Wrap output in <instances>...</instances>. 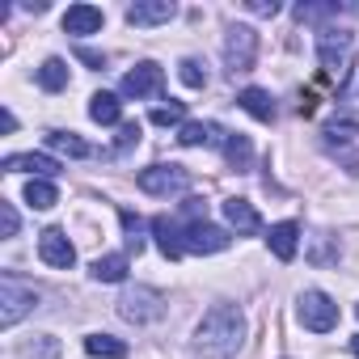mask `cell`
<instances>
[{
    "label": "cell",
    "mask_w": 359,
    "mask_h": 359,
    "mask_svg": "<svg viewBox=\"0 0 359 359\" xmlns=\"http://www.w3.org/2000/svg\"><path fill=\"white\" fill-rule=\"evenodd\" d=\"M266 245H271V254H275L279 262H292V258H296V245H300V224H292V220L271 224Z\"/></svg>",
    "instance_id": "obj_15"
},
{
    "label": "cell",
    "mask_w": 359,
    "mask_h": 359,
    "mask_svg": "<svg viewBox=\"0 0 359 359\" xmlns=\"http://www.w3.org/2000/svg\"><path fill=\"white\" fill-rule=\"evenodd\" d=\"M140 123H118V140H114V152H127V148H135L140 144Z\"/></svg>",
    "instance_id": "obj_34"
},
{
    "label": "cell",
    "mask_w": 359,
    "mask_h": 359,
    "mask_svg": "<svg viewBox=\"0 0 359 359\" xmlns=\"http://www.w3.org/2000/svg\"><path fill=\"white\" fill-rule=\"evenodd\" d=\"M47 148L60 152V156H93V144H85L76 131H47Z\"/></svg>",
    "instance_id": "obj_20"
},
{
    "label": "cell",
    "mask_w": 359,
    "mask_h": 359,
    "mask_svg": "<svg viewBox=\"0 0 359 359\" xmlns=\"http://www.w3.org/2000/svg\"><path fill=\"white\" fill-rule=\"evenodd\" d=\"M177 18V5L173 0H135V5H127V22L131 26H165Z\"/></svg>",
    "instance_id": "obj_12"
},
{
    "label": "cell",
    "mask_w": 359,
    "mask_h": 359,
    "mask_svg": "<svg viewBox=\"0 0 359 359\" xmlns=\"http://www.w3.org/2000/svg\"><path fill=\"white\" fill-rule=\"evenodd\" d=\"M118 317L131 321V325H152V321L165 317V296H161L156 287L135 283V287H127V292L118 296Z\"/></svg>",
    "instance_id": "obj_3"
},
{
    "label": "cell",
    "mask_w": 359,
    "mask_h": 359,
    "mask_svg": "<svg viewBox=\"0 0 359 359\" xmlns=\"http://www.w3.org/2000/svg\"><path fill=\"white\" fill-rule=\"evenodd\" d=\"M224 156H229V165L237 169V173H250V165H254V144H250V135H229L224 140Z\"/></svg>",
    "instance_id": "obj_21"
},
{
    "label": "cell",
    "mask_w": 359,
    "mask_h": 359,
    "mask_svg": "<svg viewBox=\"0 0 359 359\" xmlns=\"http://www.w3.org/2000/svg\"><path fill=\"white\" fill-rule=\"evenodd\" d=\"M313 241H317V245H313L309 262H317V266H325V262H338V254H342V250L334 245V237H330V233H317Z\"/></svg>",
    "instance_id": "obj_31"
},
{
    "label": "cell",
    "mask_w": 359,
    "mask_h": 359,
    "mask_svg": "<svg viewBox=\"0 0 359 359\" xmlns=\"http://www.w3.org/2000/svg\"><path fill=\"white\" fill-rule=\"evenodd\" d=\"M224 140H229L224 127L212 123V118H195V123H182V127H177V144H182V148H216V144H224Z\"/></svg>",
    "instance_id": "obj_11"
},
{
    "label": "cell",
    "mask_w": 359,
    "mask_h": 359,
    "mask_svg": "<svg viewBox=\"0 0 359 359\" xmlns=\"http://www.w3.org/2000/svg\"><path fill=\"white\" fill-rule=\"evenodd\" d=\"M334 13H338L334 0H325V5H296V22H325Z\"/></svg>",
    "instance_id": "obj_32"
},
{
    "label": "cell",
    "mask_w": 359,
    "mask_h": 359,
    "mask_svg": "<svg viewBox=\"0 0 359 359\" xmlns=\"http://www.w3.org/2000/svg\"><path fill=\"white\" fill-rule=\"evenodd\" d=\"M245 9H250V13H258V18H275L283 5H279V0H250Z\"/></svg>",
    "instance_id": "obj_35"
},
{
    "label": "cell",
    "mask_w": 359,
    "mask_h": 359,
    "mask_svg": "<svg viewBox=\"0 0 359 359\" xmlns=\"http://www.w3.org/2000/svg\"><path fill=\"white\" fill-rule=\"evenodd\" d=\"M241 342H245V313L237 304H212L191 338V346L208 359H229L241 351Z\"/></svg>",
    "instance_id": "obj_1"
},
{
    "label": "cell",
    "mask_w": 359,
    "mask_h": 359,
    "mask_svg": "<svg viewBox=\"0 0 359 359\" xmlns=\"http://www.w3.org/2000/svg\"><path fill=\"white\" fill-rule=\"evenodd\" d=\"M296 321L304 330H313V334H330L338 325V304L321 287H309V292L296 296Z\"/></svg>",
    "instance_id": "obj_4"
},
{
    "label": "cell",
    "mask_w": 359,
    "mask_h": 359,
    "mask_svg": "<svg viewBox=\"0 0 359 359\" xmlns=\"http://www.w3.org/2000/svg\"><path fill=\"white\" fill-rule=\"evenodd\" d=\"M85 351H89L93 359H123V355H127V342H118L114 334H89V338H85Z\"/></svg>",
    "instance_id": "obj_25"
},
{
    "label": "cell",
    "mask_w": 359,
    "mask_h": 359,
    "mask_svg": "<svg viewBox=\"0 0 359 359\" xmlns=\"http://www.w3.org/2000/svg\"><path fill=\"white\" fill-rule=\"evenodd\" d=\"M237 106L250 114V118H258V123H275V97L266 93V89H258V85H250V89H241L237 93Z\"/></svg>",
    "instance_id": "obj_17"
},
{
    "label": "cell",
    "mask_w": 359,
    "mask_h": 359,
    "mask_svg": "<svg viewBox=\"0 0 359 359\" xmlns=\"http://www.w3.org/2000/svg\"><path fill=\"white\" fill-rule=\"evenodd\" d=\"M39 258H43L47 266H55V271H68V266L76 262V250H72V241L64 237V229H47V233H39Z\"/></svg>",
    "instance_id": "obj_10"
},
{
    "label": "cell",
    "mask_w": 359,
    "mask_h": 359,
    "mask_svg": "<svg viewBox=\"0 0 359 359\" xmlns=\"http://www.w3.org/2000/svg\"><path fill=\"white\" fill-rule=\"evenodd\" d=\"M135 182L144 195H177L191 187V173L182 165H148V169H140Z\"/></svg>",
    "instance_id": "obj_7"
},
{
    "label": "cell",
    "mask_w": 359,
    "mask_h": 359,
    "mask_svg": "<svg viewBox=\"0 0 359 359\" xmlns=\"http://www.w3.org/2000/svg\"><path fill=\"white\" fill-rule=\"evenodd\" d=\"M317 60H321V68L330 72V76H346V60H351V30H342V26H325L321 34H317Z\"/></svg>",
    "instance_id": "obj_5"
},
{
    "label": "cell",
    "mask_w": 359,
    "mask_h": 359,
    "mask_svg": "<svg viewBox=\"0 0 359 359\" xmlns=\"http://www.w3.org/2000/svg\"><path fill=\"white\" fill-rule=\"evenodd\" d=\"M229 233L224 229H216V224H208V220H199V224H182V250L187 254H220V250H229Z\"/></svg>",
    "instance_id": "obj_8"
},
{
    "label": "cell",
    "mask_w": 359,
    "mask_h": 359,
    "mask_svg": "<svg viewBox=\"0 0 359 359\" xmlns=\"http://www.w3.org/2000/svg\"><path fill=\"white\" fill-rule=\"evenodd\" d=\"M26 203H30L34 212H47V208H55V203H60V191H55V182H47V177H30V187H26Z\"/></svg>",
    "instance_id": "obj_24"
},
{
    "label": "cell",
    "mask_w": 359,
    "mask_h": 359,
    "mask_svg": "<svg viewBox=\"0 0 359 359\" xmlns=\"http://www.w3.org/2000/svg\"><path fill=\"white\" fill-rule=\"evenodd\" d=\"M118 220H123V233H127V254H140L144 250V220L135 212H118Z\"/></svg>",
    "instance_id": "obj_30"
},
{
    "label": "cell",
    "mask_w": 359,
    "mask_h": 359,
    "mask_svg": "<svg viewBox=\"0 0 359 359\" xmlns=\"http://www.w3.org/2000/svg\"><path fill=\"white\" fill-rule=\"evenodd\" d=\"M76 60H81V64H89V68H102V64H106V55H102V51H93V47H76Z\"/></svg>",
    "instance_id": "obj_36"
},
{
    "label": "cell",
    "mask_w": 359,
    "mask_h": 359,
    "mask_svg": "<svg viewBox=\"0 0 359 359\" xmlns=\"http://www.w3.org/2000/svg\"><path fill=\"white\" fill-rule=\"evenodd\" d=\"M177 81H182L187 89H203L208 85V64L195 60V55H187L182 64H177Z\"/></svg>",
    "instance_id": "obj_26"
},
{
    "label": "cell",
    "mask_w": 359,
    "mask_h": 359,
    "mask_svg": "<svg viewBox=\"0 0 359 359\" xmlns=\"http://www.w3.org/2000/svg\"><path fill=\"white\" fill-rule=\"evenodd\" d=\"M39 309V287L22 283L13 271L0 275V330H13L26 313Z\"/></svg>",
    "instance_id": "obj_2"
},
{
    "label": "cell",
    "mask_w": 359,
    "mask_h": 359,
    "mask_svg": "<svg viewBox=\"0 0 359 359\" xmlns=\"http://www.w3.org/2000/svg\"><path fill=\"white\" fill-rule=\"evenodd\" d=\"M148 118H152L156 127H182V123H191V118H187V106H182V102H169V106H156V110H152Z\"/></svg>",
    "instance_id": "obj_29"
},
{
    "label": "cell",
    "mask_w": 359,
    "mask_h": 359,
    "mask_svg": "<svg viewBox=\"0 0 359 359\" xmlns=\"http://www.w3.org/2000/svg\"><path fill=\"white\" fill-rule=\"evenodd\" d=\"M89 275H93L97 283H123V279H127V254H106V258H97V262L89 266Z\"/></svg>",
    "instance_id": "obj_22"
},
{
    "label": "cell",
    "mask_w": 359,
    "mask_h": 359,
    "mask_svg": "<svg viewBox=\"0 0 359 359\" xmlns=\"http://www.w3.org/2000/svg\"><path fill=\"white\" fill-rule=\"evenodd\" d=\"M102 22H106V13H102L97 5H72V9L64 13V34H76V39L97 34Z\"/></svg>",
    "instance_id": "obj_14"
},
{
    "label": "cell",
    "mask_w": 359,
    "mask_h": 359,
    "mask_svg": "<svg viewBox=\"0 0 359 359\" xmlns=\"http://www.w3.org/2000/svg\"><path fill=\"white\" fill-rule=\"evenodd\" d=\"M224 220H229V229H237L241 237H250V233H258L262 229V220H258V212H254V203L250 199H224Z\"/></svg>",
    "instance_id": "obj_18"
},
{
    "label": "cell",
    "mask_w": 359,
    "mask_h": 359,
    "mask_svg": "<svg viewBox=\"0 0 359 359\" xmlns=\"http://www.w3.org/2000/svg\"><path fill=\"white\" fill-rule=\"evenodd\" d=\"M321 135H325L330 144H351V140L359 135V118H330Z\"/></svg>",
    "instance_id": "obj_28"
},
{
    "label": "cell",
    "mask_w": 359,
    "mask_h": 359,
    "mask_svg": "<svg viewBox=\"0 0 359 359\" xmlns=\"http://www.w3.org/2000/svg\"><path fill=\"white\" fill-rule=\"evenodd\" d=\"M152 237H156V250L169 258V262H177L187 250H182V224H173L169 216H156L152 220Z\"/></svg>",
    "instance_id": "obj_16"
},
{
    "label": "cell",
    "mask_w": 359,
    "mask_h": 359,
    "mask_svg": "<svg viewBox=\"0 0 359 359\" xmlns=\"http://www.w3.org/2000/svg\"><path fill=\"white\" fill-rule=\"evenodd\" d=\"M161 85H165V72H161V64H152V60H144V64H135L127 76H123V97H156L161 93Z\"/></svg>",
    "instance_id": "obj_9"
},
{
    "label": "cell",
    "mask_w": 359,
    "mask_h": 359,
    "mask_svg": "<svg viewBox=\"0 0 359 359\" xmlns=\"http://www.w3.org/2000/svg\"><path fill=\"white\" fill-rule=\"evenodd\" d=\"M18 208L9 203V199H0V237H18Z\"/></svg>",
    "instance_id": "obj_33"
},
{
    "label": "cell",
    "mask_w": 359,
    "mask_h": 359,
    "mask_svg": "<svg viewBox=\"0 0 359 359\" xmlns=\"http://www.w3.org/2000/svg\"><path fill=\"white\" fill-rule=\"evenodd\" d=\"M258 60V34L250 26H229L224 34V68L237 76V72H250Z\"/></svg>",
    "instance_id": "obj_6"
},
{
    "label": "cell",
    "mask_w": 359,
    "mask_h": 359,
    "mask_svg": "<svg viewBox=\"0 0 359 359\" xmlns=\"http://www.w3.org/2000/svg\"><path fill=\"white\" fill-rule=\"evenodd\" d=\"M18 355H22V359H55V355H60V342H55L51 334H34V342H22Z\"/></svg>",
    "instance_id": "obj_27"
},
{
    "label": "cell",
    "mask_w": 359,
    "mask_h": 359,
    "mask_svg": "<svg viewBox=\"0 0 359 359\" xmlns=\"http://www.w3.org/2000/svg\"><path fill=\"white\" fill-rule=\"evenodd\" d=\"M355 317H359V304H355Z\"/></svg>",
    "instance_id": "obj_39"
},
{
    "label": "cell",
    "mask_w": 359,
    "mask_h": 359,
    "mask_svg": "<svg viewBox=\"0 0 359 359\" xmlns=\"http://www.w3.org/2000/svg\"><path fill=\"white\" fill-rule=\"evenodd\" d=\"M0 131H5V135H13V131H18V118H13V110H9V106L0 110Z\"/></svg>",
    "instance_id": "obj_37"
},
{
    "label": "cell",
    "mask_w": 359,
    "mask_h": 359,
    "mask_svg": "<svg viewBox=\"0 0 359 359\" xmlns=\"http://www.w3.org/2000/svg\"><path fill=\"white\" fill-rule=\"evenodd\" d=\"M34 76H39V85H43L47 93H60V89H68V64H64L60 55L43 60V68H39Z\"/></svg>",
    "instance_id": "obj_23"
},
{
    "label": "cell",
    "mask_w": 359,
    "mask_h": 359,
    "mask_svg": "<svg viewBox=\"0 0 359 359\" xmlns=\"http://www.w3.org/2000/svg\"><path fill=\"white\" fill-rule=\"evenodd\" d=\"M5 173H34V177H51L60 173V161L55 156H47V152H13V156H5V165H0Z\"/></svg>",
    "instance_id": "obj_13"
},
{
    "label": "cell",
    "mask_w": 359,
    "mask_h": 359,
    "mask_svg": "<svg viewBox=\"0 0 359 359\" xmlns=\"http://www.w3.org/2000/svg\"><path fill=\"white\" fill-rule=\"evenodd\" d=\"M89 118L102 123V127H114V123H123V102L114 93H93L89 97Z\"/></svg>",
    "instance_id": "obj_19"
},
{
    "label": "cell",
    "mask_w": 359,
    "mask_h": 359,
    "mask_svg": "<svg viewBox=\"0 0 359 359\" xmlns=\"http://www.w3.org/2000/svg\"><path fill=\"white\" fill-rule=\"evenodd\" d=\"M351 351H355V355H359V334H355V338H351Z\"/></svg>",
    "instance_id": "obj_38"
}]
</instances>
